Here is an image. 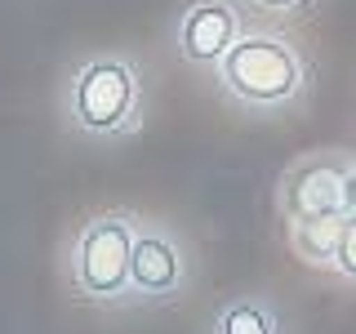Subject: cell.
I'll use <instances>...</instances> for the list:
<instances>
[{"mask_svg":"<svg viewBox=\"0 0 356 334\" xmlns=\"http://www.w3.org/2000/svg\"><path fill=\"white\" fill-rule=\"evenodd\" d=\"M348 170H352V165L343 161V156H334V152H321V156L298 161L294 170L285 174V183H281V205H285L289 223L325 218V214H348V205H343Z\"/></svg>","mask_w":356,"mask_h":334,"instance_id":"cell-4","label":"cell"},{"mask_svg":"<svg viewBox=\"0 0 356 334\" xmlns=\"http://www.w3.org/2000/svg\"><path fill=\"white\" fill-rule=\"evenodd\" d=\"M259 9H272V14H285V9H294V5H303V0H254Z\"/></svg>","mask_w":356,"mask_h":334,"instance_id":"cell-11","label":"cell"},{"mask_svg":"<svg viewBox=\"0 0 356 334\" xmlns=\"http://www.w3.org/2000/svg\"><path fill=\"white\" fill-rule=\"evenodd\" d=\"M214 334H276V317L263 303H232L218 317Z\"/></svg>","mask_w":356,"mask_h":334,"instance_id":"cell-8","label":"cell"},{"mask_svg":"<svg viewBox=\"0 0 356 334\" xmlns=\"http://www.w3.org/2000/svg\"><path fill=\"white\" fill-rule=\"evenodd\" d=\"M343 205H348V214H356V165L348 170V187H343Z\"/></svg>","mask_w":356,"mask_h":334,"instance_id":"cell-10","label":"cell"},{"mask_svg":"<svg viewBox=\"0 0 356 334\" xmlns=\"http://www.w3.org/2000/svg\"><path fill=\"white\" fill-rule=\"evenodd\" d=\"M339 232H343V214H325V218H298L289 241H294V254L307 263H334V250H339Z\"/></svg>","mask_w":356,"mask_h":334,"instance_id":"cell-7","label":"cell"},{"mask_svg":"<svg viewBox=\"0 0 356 334\" xmlns=\"http://www.w3.org/2000/svg\"><path fill=\"white\" fill-rule=\"evenodd\" d=\"M236 45V9L227 0H196L178 22V49L192 63H222Z\"/></svg>","mask_w":356,"mask_h":334,"instance_id":"cell-5","label":"cell"},{"mask_svg":"<svg viewBox=\"0 0 356 334\" xmlns=\"http://www.w3.org/2000/svg\"><path fill=\"white\" fill-rule=\"evenodd\" d=\"M218 81L245 107H281L303 89V58L281 36H236L218 63Z\"/></svg>","mask_w":356,"mask_h":334,"instance_id":"cell-1","label":"cell"},{"mask_svg":"<svg viewBox=\"0 0 356 334\" xmlns=\"http://www.w3.org/2000/svg\"><path fill=\"white\" fill-rule=\"evenodd\" d=\"M334 267L348 281H356V214H343V232H339V250H334Z\"/></svg>","mask_w":356,"mask_h":334,"instance_id":"cell-9","label":"cell"},{"mask_svg":"<svg viewBox=\"0 0 356 334\" xmlns=\"http://www.w3.org/2000/svg\"><path fill=\"white\" fill-rule=\"evenodd\" d=\"M138 111V81L125 63H89L72 85V116L89 134H120Z\"/></svg>","mask_w":356,"mask_h":334,"instance_id":"cell-2","label":"cell"},{"mask_svg":"<svg viewBox=\"0 0 356 334\" xmlns=\"http://www.w3.org/2000/svg\"><path fill=\"white\" fill-rule=\"evenodd\" d=\"M129 281L143 289V294H170L183 281V259L165 237H134V259H129Z\"/></svg>","mask_w":356,"mask_h":334,"instance_id":"cell-6","label":"cell"},{"mask_svg":"<svg viewBox=\"0 0 356 334\" xmlns=\"http://www.w3.org/2000/svg\"><path fill=\"white\" fill-rule=\"evenodd\" d=\"M129 259H134V232L125 218H94L81 232L76 245V285L85 294L111 299L129 285Z\"/></svg>","mask_w":356,"mask_h":334,"instance_id":"cell-3","label":"cell"}]
</instances>
